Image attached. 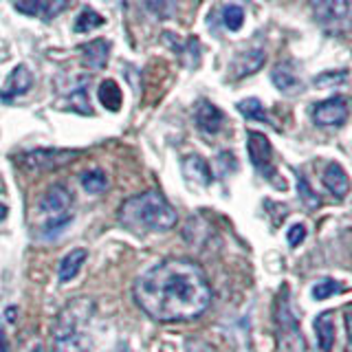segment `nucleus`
<instances>
[{
    "label": "nucleus",
    "mask_w": 352,
    "mask_h": 352,
    "mask_svg": "<svg viewBox=\"0 0 352 352\" xmlns=\"http://www.w3.org/2000/svg\"><path fill=\"white\" fill-rule=\"evenodd\" d=\"M132 295L141 311L161 324L192 322L212 304L205 271L185 258L163 260L141 273Z\"/></svg>",
    "instance_id": "1"
},
{
    "label": "nucleus",
    "mask_w": 352,
    "mask_h": 352,
    "mask_svg": "<svg viewBox=\"0 0 352 352\" xmlns=\"http://www.w3.org/2000/svg\"><path fill=\"white\" fill-rule=\"evenodd\" d=\"M117 220L121 227L137 236H150V234H165L176 227L179 214L170 205V201L157 190H146L119 207Z\"/></svg>",
    "instance_id": "2"
},
{
    "label": "nucleus",
    "mask_w": 352,
    "mask_h": 352,
    "mask_svg": "<svg viewBox=\"0 0 352 352\" xmlns=\"http://www.w3.org/2000/svg\"><path fill=\"white\" fill-rule=\"evenodd\" d=\"M95 313V302L91 297H75L62 308L53 330V352H88L91 337L88 326Z\"/></svg>",
    "instance_id": "3"
},
{
    "label": "nucleus",
    "mask_w": 352,
    "mask_h": 352,
    "mask_svg": "<svg viewBox=\"0 0 352 352\" xmlns=\"http://www.w3.org/2000/svg\"><path fill=\"white\" fill-rule=\"evenodd\" d=\"M38 212L44 220V234L55 236L73 220V194L64 185H53L42 194Z\"/></svg>",
    "instance_id": "4"
},
{
    "label": "nucleus",
    "mask_w": 352,
    "mask_h": 352,
    "mask_svg": "<svg viewBox=\"0 0 352 352\" xmlns=\"http://www.w3.org/2000/svg\"><path fill=\"white\" fill-rule=\"evenodd\" d=\"M82 157V150H60V148H38V150H29L25 154H18L16 161L22 170L27 172H53L71 165L75 159Z\"/></svg>",
    "instance_id": "5"
},
{
    "label": "nucleus",
    "mask_w": 352,
    "mask_h": 352,
    "mask_svg": "<svg viewBox=\"0 0 352 352\" xmlns=\"http://www.w3.org/2000/svg\"><path fill=\"white\" fill-rule=\"evenodd\" d=\"M315 20L326 29L341 31L350 25V0H308Z\"/></svg>",
    "instance_id": "6"
},
{
    "label": "nucleus",
    "mask_w": 352,
    "mask_h": 352,
    "mask_svg": "<svg viewBox=\"0 0 352 352\" xmlns=\"http://www.w3.org/2000/svg\"><path fill=\"white\" fill-rule=\"evenodd\" d=\"M348 115H350L348 99L341 97V95L328 97V99H324V102L313 106V121L317 126H324V128L346 124Z\"/></svg>",
    "instance_id": "7"
},
{
    "label": "nucleus",
    "mask_w": 352,
    "mask_h": 352,
    "mask_svg": "<svg viewBox=\"0 0 352 352\" xmlns=\"http://www.w3.org/2000/svg\"><path fill=\"white\" fill-rule=\"evenodd\" d=\"M247 150H249V159L253 163V168L258 172H262L264 176L273 179L275 172H273V148H271V141L262 135V132L251 130L247 135Z\"/></svg>",
    "instance_id": "8"
},
{
    "label": "nucleus",
    "mask_w": 352,
    "mask_h": 352,
    "mask_svg": "<svg viewBox=\"0 0 352 352\" xmlns=\"http://www.w3.org/2000/svg\"><path fill=\"white\" fill-rule=\"evenodd\" d=\"M264 62H267V53L264 49H249V51H242L240 55H236V60L231 62L229 71L234 80H242V77H249L253 73H258Z\"/></svg>",
    "instance_id": "9"
},
{
    "label": "nucleus",
    "mask_w": 352,
    "mask_h": 352,
    "mask_svg": "<svg viewBox=\"0 0 352 352\" xmlns=\"http://www.w3.org/2000/svg\"><path fill=\"white\" fill-rule=\"evenodd\" d=\"M31 86H33V75L29 71V66L18 64L16 69L11 71V75L7 77L3 91H0V99H3V102H11V99L29 93Z\"/></svg>",
    "instance_id": "10"
},
{
    "label": "nucleus",
    "mask_w": 352,
    "mask_h": 352,
    "mask_svg": "<svg viewBox=\"0 0 352 352\" xmlns=\"http://www.w3.org/2000/svg\"><path fill=\"white\" fill-rule=\"evenodd\" d=\"M196 126L207 135H216L225 126V115L212 102H201L196 108Z\"/></svg>",
    "instance_id": "11"
},
{
    "label": "nucleus",
    "mask_w": 352,
    "mask_h": 352,
    "mask_svg": "<svg viewBox=\"0 0 352 352\" xmlns=\"http://www.w3.org/2000/svg\"><path fill=\"white\" fill-rule=\"evenodd\" d=\"M108 55H110V42L104 38L86 42L82 47V62H84L86 69H91V71L104 69L106 62H108Z\"/></svg>",
    "instance_id": "12"
},
{
    "label": "nucleus",
    "mask_w": 352,
    "mask_h": 352,
    "mask_svg": "<svg viewBox=\"0 0 352 352\" xmlns=\"http://www.w3.org/2000/svg\"><path fill=\"white\" fill-rule=\"evenodd\" d=\"M322 181L326 185V190L333 194L335 198H344L350 192V179H348L346 170L341 168L339 163H328L326 165Z\"/></svg>",
    "instance_id": "13"
},
{
    "label": "nucleus",
    "mask_w": 352,
    "mask_h": 352,
    "mask_svg": "<svg viewBox=\"0 0 352 352\" xmlns=\"http://www.w3.org/2000/svg\"><path fill=\"white\" fill-rule=\"evenodd\" d=\"M271 80L275 84V88L282 93H297L302 88L300 77H297L295 69L291 62H280L271 73Z\"/></svg>",
    "instance_id": "14"
},
{
    "label": "nucleus",
    "mask_w": 352,
    "mask_h": 352,
    "mask_svg": "<svg viewBox=\"0 0 352 352\" xmlns=\"http://www.w3.org/2000/svg\"><path fill=\"white\" fill-rule=\"evenodd\" d=\"M86 258H88V251L84 247H77L66 253L60 262V269H58L60 282H71L73 278H77V273H80V269L84 267Z\"/></svg>",
    "instance_id": "15"
},
{
    "label": "nucleus",
    "mask_w": 352,
    "mask_h": 352,
    "mask_svg": "<svg viewBox=\"0 0 352 352\" xmlns=\"http://www.w3.org/2000/svg\"><path fill=\"white\" fill-rule=\"evenodd\" d=\"M315 335H317V346L322 352H330L335 346V315L333 313H322L315 319Z\"/></svg>",
    "instance_id": "16"
},
{
    "label": "nucleus",
    "mask_w": 352,
    "mask_h": 352,
    "mask_svg": "<svg viewBox=\"0 0 352 352\" xmlns=\"http://www.w3.org/2000/svg\"><path fill=\"white\" fill-rule=\"evenodd\" d=\"M97 97H99V102H102V106L110 110V113H117L121 104H124V95H121V88L115 80H104L99 84Z\"/></svg>",
    "instance_id": "17"
},
{
    "label": "nucleus",
    "mask_w": 352,
    "mask_h": 352,
    "mask_svg": "<svg viewBox=\"0 0 352 352\" xmlns=\"http://www.w3.org/2000/svg\"><path fill=\"white\" fill-rule=\"evenodd\" d=\"M185 174L190 176V179L198 181L201 185H209V183H212V172H209V165L201 157L185 159Z\"/></svg>",
    "instance_id": "18"
},
{
    "label": "nucleus",
    "mask_w": 352,
    "mask_h": 352,
    "mask_svg": "<svg viewBox=\"0 0 352 352\" xmlns=\"http://www.w3.org/2000/svg\"><path fill=\"white\" fill-rule=\"evenodd\" d=\"M238 110L251 121H262V124H269V121H271L269 115H267V108H264L262 102L256 97H249V99H242V102H238Z\"/></svg>",
    "instance_id": "19"
},
{
    "label": "nucleus",
    "mask_w": 352,
    "mask_h": 352,
    "mask_svg": "<svg viewBox=\"0 0 352 352\" xmlns=\"http://www.w3.org/2000/svg\"><path fill=\"white\" fill-rule=\"evenodd\" d=\"M104 22L106 20L99 16L97 11H93L91 7H84L80 14H77V18H75V31L77 33H91L97 27H102Z\"/></svg>",
    "instance_id": "20"
},
{
    "label": "nucleus",
    "mask_w": 352,
    "mask_h": 352,
    "mask_svg": "<svg viewBox=\"0 0 352 352\" xmlns=\"http://www.w3.org/2000/svg\"><path fill=\"white\" fill-rule=\"evenodd\" d=\"M82 187L88 192V194H99V192H104L106 187H108V179H106V174L102 170H86L82 174Z\"/></svg>",
    "instance_id": "21"
},
{
    "label": "nucleus",
    "mask_w": 352,
    "mask_h": 352,
    "mask_svg": "<svg viewBox=\"0 0 352 352\" xmlns=\"http://www.w3.org/2000/svg\"><path fill=\"white\" fill-rule=\"evenodd\" d=\"M223 22L229 31H238L245 25V11H242L240 5H227L223 9Z\"/></svg>",
    "instance_id": "22"
},
{
    "label": "nucleus",
    "mask_w": 352,
    "mask_h": 352,
    "mask_svg": "<svg viewBox=\"0 0 352 352\" xmlns=\"http://www.w3.org/2000/svg\"><path fill=\"white\" fill-rule=\"evenodd\" d=\"M341 291H344V286H341L339 282L322 280V282H317L313 286V297H315V300H328V297H333V295H337Z\"/></svg>",
    "instance_id": "23"
},
{
    "label": "nucleus",
    "mask_w": 352,
    "mask_h": 352,
    "mask_svg": "<svg viewBox=\"0 0 352 352\" xmlns=\"http://www.w3.org/2000/svg\"><path fill=\"white\" fill-rule=\"evenodd\" d=\"M348 80V73L346 71H326L322 75L315 77V86H337V84H344Z\"/></svg>",
    "instance_id": "24"
},
{
    "label": "nucleus",
    "mask_w": 352,
    "mask_h": 352,
    "mask_svg": "<svg viewBox=\"0 0 352 352\" xmlns=\"http://www.w3.org/2000/svg\"><path fill=\"white\" fill-rule=\"evenodd\" d=\"M14 7L25 16H38L44 9V0H14Z\"/></svg>",
    "instance_id": "25"
},
{
    "label": "nucleus",
    "mask_w": 352,
    "mask_h": 352,
    "mask_svg": "<svg viewBox=\"0 0 352 352\" xmlns=\"http://www.w3.org/2000/svg\"><path fill=\"white\" fill-rule=\"evenodd\" d=\"M66 7H69L66 0H47V5H44V9H42L44 20H51L53 16H58L60 11H64Z\"/></svg>",
    "instance_id": "26"
},
{
    "label": "nucleus",
    "mask_w": 352,
    "mask_h": 352,
    "mask_svg": "<svg viewBox=\"0 0 352 352\" xmlns=\"http://www.w3.org/2000/svg\"><path fill=\"white\" fill-rule=\"evenodd\" d=\"M185 350H187V352H216V348H214L212 344H207V341H203V339H196V337L187 339Z\"/></svg>",
    "instance_id": "27"
},
{
    "label": "nucleus",
    "mask_w": 352,
    "mask_h": 352,
    "mask_svg": "<svg viewBox=\"0 0 352 352\" xmlns=\"http://www.w3.org/2000/svg\"><path fill=\"white\" fill-rule=\"evenodd\" d=\"M289 245L291 247H297L300 242H304V238H306V227L304 225H293L291 229H289Z\"/></svg>",
    "instance_id": "28"
},
{
    "label": "nucleus",
    "mask_w": 352,
    "mask_h": 352,
    "mask_svg": "<svg viewBox=\"0 0 352 352\" xmlns=\"http://www.w3.org/2000/svg\"><path fill=\"white\" fill-rule=\"evenodd\" d=\"M0 352H9L7 337H5V333H3V326H0Z\"/></svg>",
    "instance_id": "29"
},
{
    "label": "nucleus",
    "mask_w": 352,
    "mask_h": 352,
    "mask_svg": "<svg viewBox=\"0 0 352 352\" xmlns=\"http://www.w3.org/2000/svg\"><path fill=\"white\" fill-rule=\"evenodd\" d=\"M348 335H350V344H352V311H348Z\"/></svg>",
    "instance_id": "30"
},
{
    "label": "nucleus",
    "mask_w": 352,
    "mask_h": 352,
    "mask_svg": "<svg viewBox=\"0 0 352 352\" xmlns=\"http://www.w3.org/2000/svg\"><path fill=\"white\" fill-rule=\"evenodd\" d=\"M5 216H7V207H5V205H0V223L5 220Z\"/></svg>",
    "instance_id": "31"
},
{
    "label": "nucleus",
    "mask_w": 352,
    "mask_h": 352,
    "mask_svg": "<svg viewBox=\"0 0 352 352\" xmlns=\"http://www.w3.org/2000/svg\"><path fill=\"white\" fill-rule=\"evenodd\" d=\"M124 352H126V350H124Z\"/></svg>",
    "instance_id": "32"
}]
</instances>
